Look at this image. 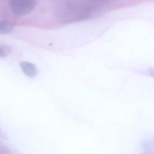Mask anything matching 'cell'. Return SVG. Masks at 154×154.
<instances>
[{"label": "cell", "instance_id": "3", "mask_svg": "<svg viewBox=\"0 0 154 154\" xmlns=\"http://www.w3.org/2000/svg\"><path fill=\"white\" fill-rule=\"evenodd\" d=\"M14 26L8 22H1L0 26V33L2 35H5L10 33L14 29Z\"/></svg>", "mask_w": 154, "mask_h": 154}, {"label": "cell", "instance_id": "5", "mask_svg": "<svg viewBox=\"0 0 154 154\" xmlns=\"http://www.w3.org/2000/svg\"><path fill=\"white\" fill-rule=\"evenodd\" d=\"M10 52V49L8 47L3 46L0 49V55L1 57L7 56Z\"/></svg>", "mask_w": 154, "mask_h": 154}, {"label": "cell", "instance_id": "1", "mask_svg": "<svg viewBox=\"0 0 154 154\" xmlns=\"http://www.w3.org/2000/svg\"><path fill=\"white\" fill-rule=\"evenodd\" d=\"M36 0H9V5L17 16H23L31 12L35 6Z\"/></svg>", "mask_w": 154, "mask_h": 154}, {"label": "cell", "instance_id": "6", "mask_svg": "<svg viewBox=\"0 0 154 154\" xmlns=\"http://www.w3.org/2000/svg\"><path fill=\"white\" fill-rule=\"evenodd\" d=\"M148 74L154 77V68H149L148 70Z\"/></svg>", "mask_w": 154, "mask_h": 154}, {"label": "cell", "instance_id": "4", "mask_svg": "<svg viewBox=\"0 0 154 154\" xmlns=\"http://www.w3.org/2000/svg\"><path fill=\"white\" fill-rule=\"evenodd\" d=\"M142 146L146 150H151L154 149V139H149L145 140L142 143Z\"/></svg>", "mask_w": 154, "mask_h": 154}, {"label": "cell", "instance_id": "2", "mask_svg": "<svg viewBox=\"0 0 154 154\" xmlns=\"http://www.w3.org/2000/svg\"><path fill=\"white\" fill-rule=\"evenodd\" d=\"M20 66L24 73L29 77H34L36 75L37 70L35 66L28 62L20 63Z\"/></svg>", "mask_w": 154, "mask_h": 154}]
</instances>
